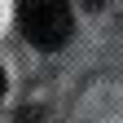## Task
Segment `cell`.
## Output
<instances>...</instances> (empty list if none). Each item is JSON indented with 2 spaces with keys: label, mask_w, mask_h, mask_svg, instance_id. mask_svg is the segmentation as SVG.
Masks as SVG:
<instances>
[{
  "label": "cell",
  "mask_w": 123,
  "mask_h": 123,
  "mask_svg": "<svg viewBox=\"0 0 123 123\" xmlns=\"http://www.w3.org/2000/svg\"><path fill=\"white\" fill-rule=\"evenodd\" d=\"M18 31L44 53L62 49L75 31L70 0H18Z\"/></svg>",
  "instance_id": "obj_1"
},
{
  "label": "cell",
  "mask_w": 123,
  "mask_h": 123,
  "mask_svg": "<svg viewBox=\"0 0 123 123\" xmlns=\"http://www.w3.org/2000/svg\"><path fill=\"white\" fill-rule=\"evenodd\" d=\"M0 101H5V70H0Z\"/></svg>",
  "instance_id": "obj_2"
}]
</instances>
